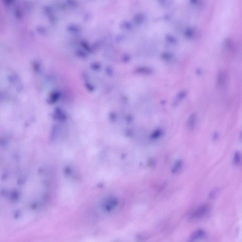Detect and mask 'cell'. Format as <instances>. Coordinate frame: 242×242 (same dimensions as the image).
I'll return each mask as SVG.
<instances>
[{"label":"cell","instance_id":"cell-6","mask_svg":"<svg viewBox=\"0 0 242 242\" xmlns=\"http://www.w3.org/2000/svg\"><path fill=\"white\" fill-rule=\"evenodd\" d=\"M241 139H242V133H241Z\"/></svg>","mask_w":242,"mask_h":242},{"label":"cell","instance_id":"cell-4","mask_svg":"<svg viewBox=\"0 0 242 242\" xmlns=\"http://www.w3.org/2000/svg\"><path fill=\"white\" fill-rule=\"evenodd\" d=\"M197 121V117L195 114H192L189 118L188 126L191 130H193L195 127Z\"/></svg>","mask_w":242,"mask_h":242},{"label":"cell","instance_id":"cell-5","mask_svg":"<svg viewBox=\"0 0 242 242\" xmlns=\"http://www.w3.org/2000/svg\"><path fill=\"white\" fill-rule=\"evenodd\" d=\"M117 201L115 199H111L110 201L107 203L106 209L108 210H112L113 209H114L115 207L117 206Z\"/></svg>","mask_w":242,"mask_h":242},{"label":"cell","instance_id":"cell-3","mask_svg":"<svg viewBox=\"0 0 242 242\" xmlns=\"http://www.w3.org/2000/svg\"><path fill=\"white\" fill-rule=\"evenodd\" d=\"M242 162V155L240 151H236L234 153L233 158V163L236 166L240 165Z\"/></svg>","mask_w":242,"mask_h":242},{"label":"cell","instance_id":"cell-1","mask_svg":"<svg viewBox=\"0 0 242 242\" xmlns=\"http://www.w3.org/2000/svg\"><path fill=\"white\" fill-rule=\"evenodd\" d=\"M210 207L207 204H203L199 207L190 216V218L192 220L200 219L206 215L210 210Z\"/></svg>","mask_w":242,"mask_h":242},{"label":"cell","instance_id":"cell-2","mask_svg":"<svg viewBox=\"0 0 242 242\" xmlns=\"http://www.w3.org/2000/svg\"><path fill=\"white\" fill-rule=\"evenodd\" d=\"M205 234V231L203 230L197 229L190 235L187 242H198L203 238Z\"/></svg>","mask_w":242,"mask_h":242}]
</instances>
